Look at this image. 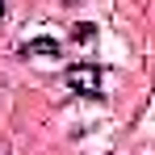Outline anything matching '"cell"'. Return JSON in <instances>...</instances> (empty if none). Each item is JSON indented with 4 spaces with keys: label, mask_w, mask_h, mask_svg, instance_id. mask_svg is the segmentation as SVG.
<instances>
[{
    "label": "cell",
    "mask_w": 155,
    "mask_h": 155,
    "mask_svg": "<svg viewBox=\"0 0 155 155\" xmlns=\"http://www.w3.org/2000/svg\"><path fill=\"white\" fill-rule=\"evenodd\" d=\"M101 63H71L67 71H63V80H67V88L76 92V97H84V101H101L105 88H101Z\"/></svg>",
    "instance_id": "obj_1"
},
{
    "label": "cell",
    "mask_w": 155,
    "mask_h": 155,
    "mask_svg": "<svg viewBox=\"0 0 155 155\" xmlns=\"http://www.w3.org/2000/svg\"><path fill=\"white\" fill-rule=\"evenodd\" d=\"M21 54H25V59H34V54H63V46H59L54 38H34V42L21 46Z\"/></svg>",
    "instance_id": "obj_2"
},
{
    "label": "cell",
    "mask_w": 155,
    "mask_h": 155,
    "mask_svg": "<svg viewBox=\"0 0 155 155\" xmlns=\"http://www.w3.org/2000/svg\"><path fill=\"white\" fill-rule=\"evenodd\" d=\"M71 38H76V42H92V38H97V25H92V21H80V25L71 29Z\"/></svg>",
    "instance_id": "obj_3"
},
{
    "label": "cell",
    "mask_w": 155,
    "mask_h": 155,
    "mask_svg": "<svg viewBox=\"0 0 155 155\" xmlns=\"http://www.w3.org/2000/svg\"><path fill=\"white\" fill-rule=\"evenodd\" d=\"M0 17H4V0H0Z\"/></svg>",
    "instance_id": "obj_4"
}]
</instances>
